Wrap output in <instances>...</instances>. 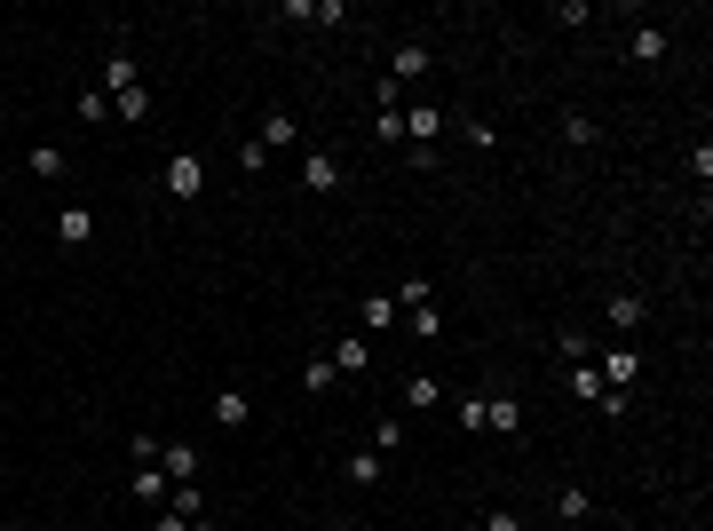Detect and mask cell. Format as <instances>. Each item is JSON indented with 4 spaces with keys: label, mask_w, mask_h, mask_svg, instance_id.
<instances>
[{
    "label": "cell",
    "mask_w": 713,
    "mask_h": 531,
    "mask_svg": "<svg viewBox=\"0 0 713 531\" xmlns=\"http://www.w3.org/2000/svg\"><path fill=\"white\" fill-rule=\"evenodd\" d=\"M159 183H167V199H199V191H206V159H199V151H175Z\"/></svg>",
    "instance_id": "obj_1"
},
{
    "label": "cell",
    "mask_w": 713,
    "mask_h": 531,
    "mask_svg": "<svg viewBox=\"0 0 713 531\" xmlns=\"http://www.w3.org/2000/svg\"><path fill=\"white\" fill-rule=\"evenodd\" d=\"M341 183H349V167H341L333 151H302V191L325 199V191H341Z\"/></svg>",
    "instance_id": "obj_2"
},
{
    "label": "cell",
    "mask_w": 713,
    "mask_h": 531,
    "mask_svg": "<svg viewBox=\"0 0 713 531\" xmlns=\"http://www.w3.org/2000/svg\"><path fill=\"white\" fill-rule=\"evenodd\" d=\"M436 72V56H428V40H397V56H389V80L412 88V80H428Z\"/></svg>",
    "instance_id": "obj_3"
},
{
    "label": "cell",
    "mask_w": 713,
    "mask_h": 531,
    "mask_svg": "<svg viewBox=\"0 0 713 531\" xmlns=\"http://www.w3.org/2000/svg\"><path fill=\"white\" fill-rule=\"evenodd\" d=\"M595 373H603V389H611V397H626V389H634V373H642V349H626V341H618V349H603V365H595Z\"/></svg>",
    "instance_id": "obj_4"
},
{
    "label": "cell",
    "mask_w": 713,
    "mask_h": 531,
    "mask_svg": "<svg viewBox=\"0 0 713 531\" xmlns=\"http://www.w3.org/2000/svg\"><path fill=\"white\" fill-rule=\"evenodd\" d=\"M254 143H262V159H270V151H294V143H302V119H294V111H270Z\"/></svg>",
    "instance_id": "obj_5"
},
{
    "label": "cell",
    "mask_w": 713,
    "mask_h": 531,
    "mask_svg": "<svg viewBox=\"0 0 713 531\" xmlns=\"http://www.w3.org/2000/svg\"><path fill=\"white\" fill-rule=\"evenodd\" d=\"M642 318H650L642 294H611V302H603V325H611V333H642Z\"/></svg>",
    "instance_id": "obj_6"
},
{
    "label": "cell",
    "mask_w": 713,
    "mask_h": 531,
    "mask_svg": "<svg viewBox=\"0 0 713 531\" xmlns=\"http://www.w3.org/2000/svg\"><path fill=\"white\" fill-rule=\"evenodd\" d=\"M436 135H444V111H436V104H412L405 111V143H412V151H428Z\"/></svg>",
    "instance_id": "obj_7"
},
{
    "label": "cell",
    "mask_w": 713,
    "mask_h": 531,
    "mask_svg": "<svg viewBox=\"0 0 713 531\" xmlns=\"http://www.w3.org/2000/svg\"><path fill=\"white\" fill-rule=\"evenodd\" d=\"M674 56V32L666 24H634V64H666Z\"/></svg>",
    "instance_id": "obj_8"
},
{
    "label": "cell",
    "mask_w": 713,
    "mask_h": 531,
    "mask_svg": "<svg viewBox=\"0 0 713 531\" xmlns=\"http://www.w3.org/2000/svg\"><path fill=\"white\" fill-rule=\"evenodd\" d=\"M484 428H492V436H523V405H515V397H484Z\"/></svg>",
    "instance_id": "obj_9"
},
{
    "label": "cell",
    "mask_w": 713,
    "mask_h": 531,
    "mask_svg": "<svg viewBox=\"0 0 713 531\" xmlns=\"http://www.w3.org/2000/svg\"><path fill=\"white\" fill-rule=\"evenodd\" d=\"M206 413H214V421H222V428H246V413H254V405H246V389H238V381H222Z\"/></svg>",
    "instance_id": "obj_10"
},
{
    "label": "cell",
    "mask_w": 713,
    "mask_h": 531,
    "mask_svg": "<svg viewBox=\"0 0 713 531\" xmlns=\"http://www.w3.org/2000/svg\"><path fill=\"white\" fill-rule=\"evenodd\" d=\"M325 357H333V373H341V381H357V373L373 365V341H333Z\"/></svg>",
    "instance_id": "obj_11"
},
{
    "label": "cell",
    "mask_w": 713,
    "mask_h": 531,
    "mask_svg": "<svg viewBox=\"0 0 713 531\" xmlns=\"http://www.w3.org/2000/svg\"><path fill=\"white\" fill-rule=\"evenodd\" d=\"M341 476H349V484H357V492H373V484H381V476H389V468H381V452H373V444H365V452H349V460H341Z\"/></svg>",
    "instance_id": "obj_12"
},
{
    "label": "cell",
    "mask_w": 713,
    "mask_h": 531,
    "mask_svg": "<svg viewBox=\"0 0 713 531\" xmlns=\"http://www.w3.org/2000/svg\"><path fill=\"white\" fill-rule=\"evenodd\" d=\"M159 508H175L183 524H199V516H206V492H199V476H191V484H167V500H159Z\"/></svg>",
    "instance_id": "obj_13"
},
{
    "label": "cell",
    "mask_w": 713,
    "mask_h": 531,
    "mask_svg": "<svg viewBox=\"0 0 713 531\" xmlns=\"http://www.w3.org/2000/svg\"><path fill=\"white\" fill-rule=\"evenodd\" d=\"M127 88H135V56L111 48V56H103V96H127Z\"/></svg>",
    "instance_id": "obj_14"
},
{
    "label": "cell",
    "mask_w": 713,
    "mask_h": 531,
    "mask_svg": "<svg viewBox=\"0 0 713 531\" xmlns=\"http://www.w3.org/2000/svg\"><path fill=\"white\" fill-rule=\"evenodd\" d=\"M159 468H167V484H191L199 476V452L191 444H159Z\"/></svg>",
    "instance_id": "obj_15"
},
{
    "label": "cell",
    "mask_w": 713,
    "mask_h": 531,
    "mask_svg": "<svg viewBox=\"0 0 713 531\" xmlns=\"http://www.w3.org/2000/svg\"><path fill=\"white\" fill-rule=\"evenodd\" d=\"M56 238H64V246H88V238H96V214H88V207H64V214H56Z\"/></svg>",
    "instance_id": "obj_16"
},
{
    "label": "cell",
    "mask_w": 713,
    "mask_h": 531,
    "mask_svg": "<svg viewBox=\"0 0 713 531\" xmlns=\"http://www.w3.org/2000/svg\"><path fill=\"white\" fill-rule=\"evenodd\" d=\"M365 325H373V333H397V325H405L397 294H365Z\"/></svg>",
    "instance_id": "obj_17"
},
{
    "label": "cell",
    "mask_w": 713,
    "mask_h": 531,
    "mask_svg": "<svg viewBox=\"0 0 713 531\" xmlns=\"http://www.w3.org/2000/svg\"><path fill=\"white\" fill-rule=\"evenodd\" d=\"M563 143H571V151H595V143H603V127H595L587 111H563Z\"/></svg>",
    "instance_id": "obj_18"
},
{
    "label": "cell",
    "mask_w": 713,
    "mask_h": 531,
    "mask_svg": "<svg viewBox=\"0 0 713 531\" xmlns=\"http://www.w3.org/2000/svg\"><path fill=\"white\" fill-rule=\"evenodd\" d=\"M405 405H412V413L444 405V381H436V373H412V381H405Z\"/></svg>",
    "instance_id": "obj_19"
},
{
    "label": "cell",
    "mask_w": 713,
    "mask_h": 531,
    "mask_svg": "<svg viewBox=\"0 0 713 531\" xmlns=\"http://www.w3.org/2000/svg\"><path fill=\"white\" fill-rule=\"evenodd\" d=\"M111 111H119V119H127V127H143V119H151V88H143V80H135V88H127V96H111Z\"/></svg>",
    "instance_id": "obj_20"
},
{
    "label": "cell",
    "mask_w": 713,
    "mask_h": 531,
    "mask_svg": "<svg viewBox=\"0 0 713 531\" xmlns=\"http://www.w3.org/2000/svg\"><path fill=\"white\" fill-rule=\"evenodd\" d=\"M24 167H32V175H40V183H64V167H72V159H64V151H48V143H40V151H24Z\"/></svg>",
    "instance_id": "obj_21"
},
{
    "label": "cell",
    "mask_w": 713,
    "mask_h": 531,
    "mask_svg": "<svg viewBox=\"0 0 713 531\" xmlns=\"http://www.w3.org/2000/svg\"><path fill=\"white\" fill-rule=\"evenodd\" d=\"M555 516H563V524H587V516H595V500H587L579 484H563V492H555Z\"/></svg>",
    "instance_id": "obj_22"
},
{
    "label": "cell",
    "mask_w": 713,
    "mask_h": 531,
    "mask_svg": "<svg viewBox=\"0 0 713 531\" xmlns=\"http://www.w3.org/2000/svg\"><path fill=\"white\" fill-rule=\"evenodd\" d=\"M405 325L420 333V341H436V333H444V310H436V302H412V310H405Z\"/></svg>",
    "instance_id": "obj_23"
},
{
    "label": "cell",
    "mask_w": 713,
    "mask_h": 531,
    "mask_svg": "<svg viewBox=\"0 0 713 531\" xmlns=\"http://www.w3.org/2000/svg\"><path fill=\"white\" fill-rule=\"evenodd\" d=\"M333 381H341V373H333V357H309V365H302V389H309V397H325Z\"/></svg>",
    "instance_id": "obj_24"
},
{
    "label": "cell",
    "mask_w": 713,
    "mask_h": 531,
    "mask_svg": "<svg viewBox=\"0 0 713 531\" xmlns=\"http://www.w3.org/2000/svg\"><path fill=\"white\" fill-rule=\"evenodd\" d=\"M135 500L159 508V500H167V468H135Z\"/></svg>",
    "instance_id": "obj_25"
},
{
    "label": "cell",
    "mask_w": 713,
    "mask_h": 531,
    "mask_svg": "<svg viewBox=\"0 0 713 531\" xmlns=\"http://www.w3.org/2000/svg\"><path fill=\"white\" fill-rule=\"evenodd\" d=\"M373 452H381V460H389V452H405V421H397V413L373 428Z\"/></svg>",
    "instance_id": "obj_26"
},
{
    "label": "cell",
    "mask_w": 713,
    "mask_h": 531,
    "mask_svg": "<svg viewBox=\"0 0 713 531\" xmlns=\"http://www.w3.org/2000/svg\"><path fill=\"white\" fill-rule=\"evenodd\" d=\"M460 135H468V143H476V151H500V135H492V119H476V111H468V119H460Z\"/></svg>",
    "instance_id": "obj_27"
},
{
    "label": "cell",
    "mask_w": 713,
    "mask_h": 531,
    "mask_svg": "<svg viewBox=\"0 0 713 531\" xmlns=\"http://www.w3.org/2000/svg\"><path fill=\"white\" fill-rule=\"evenodd\" d=\"M127 460H135V468H159V436H151V428H143V436H127Z\"/></svg>",
    "instance_id": "obj_28"
},
{
    "label": "cell",
    "mask_w": 713,
    "mask_h": 531,
    "mask_svg": "<svg viewBox=\"0 0 713 531\" xmlns=\"http://www.w3.org/2000/svg\"><path fill=\"white\" fill-rule=\"evenodd\" d=\"M80 119H88V127H103V119H111V96H103V88H80Z\"/></svg>",
    "instance_id": "obj_29"
},
{
    "label": "cell",
    "mask_w": 713,
    "mask_h": 531,
    "mask_svg": "<svg viewBox=\"0 0 713 531\" xmlns=\"http://www.w3.org/2000/svg\"><path fill=\"white\" fill-rule=\"evenodd\" d=\"M373 127H381V143H405V104H389L381 119H373Z\"/></svg>",
    "instance_id": "obj_30"
},
{
    "label": "cell",
    "mask_w": 713,
    "mask_h": 531,
    "mask_svg": "<svg viewBox=\"0 0 713 531\" xmlns=\"http://www.w3.org/2000/svg\"><path fill=\"white\" fill-rule=\"evenodd\" d=\"M484 531H523V516H515V508H492V516H484Z\"/></svg>",
    "instance_id": "obj_31"
},
{
    "label": "cell",
    "mask_w": 713,
    "mask_h": 531,
    "mask_svg": "<svg viewBox=\"0 0 713 531\" xmlns=\"http://www.w3.org/2000/svg\"><path fill=\"white\" fill-rule=\"evenodd\" d=\"M151 531H183V516H175V508H159V524H151Z\"/></svg>",
    "instance_id": "obj_32"
},
{
    "label": "cell",
    "mask_w": 713,
    "mask_h": 531,
    "mask_svg": "<svg viewBox=\"0 0 713 531\" xmlns=\"http://www.w3.org/2000/svg\"><path fill=\"white\" fill-rule=\"evenodd\" d=\"M183 531H214V524H206V516H199V524H183Z\"/></svg>",
    "instance_id": "obj_33"
}]
</instances>
